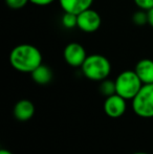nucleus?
<instances>
[{
  "label": "nucleus",
  "mask_w": 153,
  "mask_h": 154,
  "mask_svg": "<svg viewBox=\"0 0 153 154\" xmlns=\"http://www.w3.org/2000/svg\"><path fill=\"white\" fill-rule=\"evenodd\" d=\"M4 1L6 5L12 10H21L31 2L29 0H4Z\"/></svg>",
  "instance_id": "nucleus-15"
},
{
  "label": "nucleus",
  "mask_w": 153,
  "mask_h": 154,
  "mask_svg": "<svg viewBox=\"0 0 153 154\" xmlns=\"http://www.w3.org/2000/svg\"><path fill=\"white\" fill-rule=\"evenodd\" d=\"M115 81L116 93L127 101H132L144 85L134 70L122 71Z\"/></svg>",
  "instance_id": "nucleus-3"
},
{
  "label": "nucleus",
  "mask_w": 153,
  "mask_h": 154,
  "mask_svg": "<svg viewBox=\"0 0 153 154\" xmlns=\"http://www.w3.org/2000/svg\"><path fill=\"white\" fill-rule=\"evenodd\" d=\"M132 109L137 116L153 118V84H144L132 100Z\"/></svg>",
  "instance_id": "nucleus-4"
},
{
  "label": "nucleus",
  "mask_w": 153,
  "mask_h": 154,
  "mask_svg": "<svg viewBox=\"0 0 153 154\" xmlns=\"http://www.w3.org/2000/svg\"><path fill=\"white\" fill-rule=\"evenodd\" d=\"M81 70L84 77L90 81L101 82L107 79L111 72V63L105 56L93 54L87 56Z\"/></svg>",
  "instance_id": "nucleus-2"
},
{
  "label": "nucleus",
  "mask_w": 153,
  "mask_h": 154,
  "mask_svg": "<svg viewBox=\"0 0 153 154\" xmlns=\"http://www.w3.org/2000/svg\"><path fill=\"white\" fill-rule=\"evenodd\" d=\"M134 71L143 84H153V60H139L135 65Z\"/></svg>",
  "instance_id": "nucleus-9"
},
{
  "label": "nucleus",
  "mask_w": 153,
  "mask_h": 154,
  "mask_svg": "<svg viewBox=\"0 0 153 154\" xmlns=\"http://www.w3.org/2000/svg\"><path fill=\"white\" fill-rule=\"evenodd\" d=\"M133 1L139 10L149 11L153 8V0H133Z\"/></svg>",
  "instance_id": "nucleus-16"
},
{
  "label": "nucleus",
  "mask_w": 153,
  "mask_h": 154,
  "mask_svg": "<svg viewBox=\"0 0 153 154\" xmlns=\"http://www.w3.org/2000/svg\"><path fill=\"white\" fill-rule=\"evenodd\" d=\"M59 3L63 12L78 15L91 8L93 0H59Z\"/></svg>",
  "instance_id": "nucleus-10"
},
{
  "label": "nucleus",
  "mask_w": 153,
  "mask_h": 154,
  "mask_svg": "<svg viewBox=\"0 0 153 154\" xmlns=\"http://www.w3.org/2000/svg\"><path fill=\"white\" fill-rule=\"evenodd\" d=\"M31 77L38 85H47L51 82L54 75L50 67L42 63L31 73Z\"/></svg>",
  "instance_id": "nucleus-11"
},
{
  "label": "nucleus",
  "mask_w": 153,
  "mask_h": 154,
  "mask_svg": "<svg viewBox=\"0 0 153 154\" xmlns=\"http://www.w3.org/2000/svg\"><path fill=\"white\" fill-rule=\"evenodd\" d=\"M61 23L67 29H72L75 27H78V15L64 12L61 19Z\"/></svg>",
  "instance_id": "nucleus-13"
},
{
  "label": "nucleus",
  "mask_w": 153,
  "mask_h": 154,
  "mask_svg": "<svg viewBox=\"0 0 153 154\" xmlns=\"http://www.w3.org/2000/svg\"><path fill=\"white\" fill-rule=\"evenodd\" d=\"M99 91L101 92V94H103L105 97H110L116 93V86H115V81L110 79H105L103 81H101L100 86H99Z\"/></svg>",
  "instance_id": "nucleus-12"
},
{
  "label": "nucleus",
  "mask_w": 153,
  "mask_h": 154,
  "mask_svg": "<svg viewBox=\"0 0 153 154\" xmlns=\"http://www.w3.org/2000/svg\"><path fill=\"white\" fill-rule=\"evenodd\" d=\"M10 63L14 69L24 73H32L42 64V54L37 47L29 43H22L11 51Z\"/></svg>",
  "instance_id": "nucleus-1"
},
{
  "label": "nucleus",
  "mask_w": 153,
  "mask_h": 154,
  "mask_svg": "<svg viewBox=\"0 0 153 154\" xmlns=\"http://www.w3.org/2000/svg\"><path fill=\"white\" fill-rule=\"evenodd\" d=\"M132 22L136 26H144L148 24V13L147 11L139 10L132 15Z\"/></svg>",
  "instance_id": "nucleus-14"
},
{
  "label": "nucleus",
  "mask_w": 153,
  "mask_h": 154,
  "mask_svg": "<svg viewBox=\"0 0 153 154\" xmlns=\"http://www.w3.org/2000/svg\"><path fill=\"white\" fill-rule=\"evenodd\" d=\"M132 154H148L146 152H135V153H132Z\"/></svg>",
  "instance_id": "nucleus-20"
},
{
  "label": "nucleus",
  "mask_w": 153,
  "mask_h": 154,
  "mask_svg": "<svg viewBox=\"0 0 153 154\" xmlns=\"http://www.w3.org/2000/svg\"><path fill=\"white\" fill-rule=\"evenodd\" d=\"M148 13V24L151 27H153V8H150L149 11H147Z\"/></svg>",
  "instance_id": "nucleus-18"
},
{
  "label": "nucleus",
  "mask_w": 153,
  "mask_h": 154,
  "mask_svg": "<svg viewBox=\"0 0 153 154\" xmlns=\"http://www.w3.org/2000/svg\"><path fill=\"white\" fill-rule=\"evenodd\" d=\"M0 154H13L11 151H8V150H5V149H2L1 151H0Z\"/></svg>",
  "instance_id": "nucleus-19"
},
{
  "label": "nucleus",
  "mask_w": 153,
  "mask_h": 154,
  "mask_svg": "<svg viewBox=\"0 0 153 154\" xmlns=\"http://www.w3.org/2000/svg\"><path fill=\"white\" fill-rule=\"evenodd\" d=\"M102 18L91 8L78 14V29L84 32H94L101 27Z\"/></svg>",
  "instance_id": "nucleus-5"
},
{
  "label": "nucleus",
  "mask_w": 153,
  "mask_h": 154,
  "mask_svg": "<svg viewBox=\"0 0 153 154\" xmlns=\"http://www.w3.org/2000/svg\"><path fill=\"white\" fill-rule=\"evenodd\" d=\"M31 3L35 4L37 6H47L49 4L54 3L56 0H29Z\"/></svg>",
  "instance_id": "nucleus-17"
},
{
  "label": "nucleus",
  "mask_w": 153,
  "mask_h": 154,
  "mask_svg": "<svg viewBox=\"0 0 153 154\" xmlns=\"http://www.w3.org/2000/svg\"><path fill=\"white\" fill-rule=\"evenodd\" d=\"M64 61L72 67H81L87 58L85 47L78 42H70L64 47Z\"/></svg>",
  "instance_id": "nucleus-6"
},
{
  "label": "nucleus",
  "mask_w": 153,
  "mask_h": 154,
  "mask_svg": "<svg viewBox=\"0 0 153 154\" xmlns=\"http://www.w3.org/2000/svg\"><path fill=\"white\" fill-rule=\"evenodd\" d=\"M127 100L118 95V93L107 97L104 102V112L111 119H118L126 112Z\"/></svg>",
  "instance_id": "nucleus-7"
},
{
  "label": "nucleus",
  "mask_w": 153,
  "mask_h": 154,
  "mask_svg": "<svg viewBox=\"0 0 153 154\" xmlns=\"http://www.w3.org/2000/svg\"><path fill=\"white\" fill-rule=\"evenodd\" d=\"M13 114L16 120L20 122H26L31 120L35 114V105L29 100H20L15 104L13 108Z\"/></svg>",
  "instance_id": "nucleus-8"
}]
</instances>
